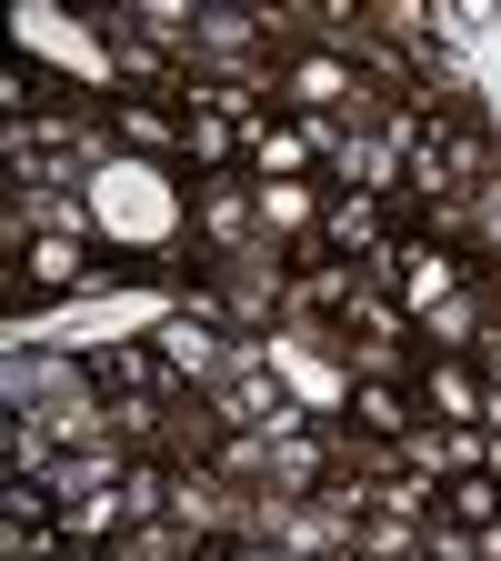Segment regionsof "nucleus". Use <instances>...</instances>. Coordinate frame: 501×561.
Masks as SVG:
<instances>
[{
  "label": "nucleus",
  "mask_w": 501,
  "mask_h": 561,
  "mask_svg": "<svg viewBox=\"0 0 501 561\" xmlns=\"http://www.w3.org/2000/svg\"><path fill=\"white\" fill-rule=\"evenodd\" d=\"M201 401H210L221 432H292V391H281V371H261V362H241L221 391H201Z\"/></svg>",
  "instance_id": "obj_1"
},
{
  "label": "nucleus",
  "mask_w": 501,
  "mask_h": 561,
  "mask_svg": "<svg viewBox=\"0 0 501 561\" xmlns=\"http://www.w3.org/2000/svg\"><path fill=\"white\" fill-rule=\"evenodd\" d=\"M351 432H362L372 451H401V442L421 432V401H411V381H351Z\"/></svg>",
  "instance_id": "obj_2"
},
{
  "label": "nucleus",
  "mask_w": 501,
  "mask_h": 561,
  "mask_svg": "<svg viewBox=\"0 0 501 561\" xmlns=\"http://www.w3.org/2000/svg\"><path fill=\"white\" fill-rule=\"evenodd\" d=\"M241 140H251V171H261V181H301V171H311V130H301V121L251 111V121H241Z\"/></svg>",
  "instance_id": "obj_3"
},
{
  "label": "nucleus",
  "mask_w": 501,
  "mask_h": 561,
  "mask_svg": "<svg viewBox=\"0 0 501 561\" xmlns=\"http://www.w3.org/2000/svg\"><path fill=\"white\" fill-rule=\"evenodd\" d=\"M421 401H432L442 421H481V411H491L481 371H471V362H432V351H421Z\"/></svg>",
  "instance_id": "obj_4"
},
{
  "label": "nucleus",
  "mask_w": 501,
  "mask_h": 561,
  "mask_svg": "<svg viewBox=\"0 0 501 561\" xmlns=\"http://www.w3.org/2000/svg\"><path fill=\"white\" fill-rule=\"evenodd\" d=\"M111 130H121V140H140V151H181V140H191V121H181V111H161V101H130V91L111 101Z\"/></svg>",
  "instance_id": "obj_5"
},
{
  "label": "nucleus",
  "mask_w": 501,
  "mask_h": 561,
  "mask_svg": "<svg viewBox=\"0 0 501 561\" xmlns=\"http://www.w3.org/2000/svg\"><path fill=\"white\" fill-rule=\"evenodd\" d=\"M442 522L491 531V522H501V481H491V471H452V481H442Z\"/></svg>",
  "instance_id": "obj_6"
},
{
  "label": "nucleus",
  "mask_w": 501,
  "mask_h": 561,
  "mask_svg": "<svg viewBox=\"0 0 501 561\" xmlns=\"http://www.w3.org/2000/svg\"><path fill=\"white\" fill-rule=\"evenodd\" d=\"M471 221H481V231H491V241H481V251H501V181H491V191H471Z\"/></svg>",
  "instance_id": "obj_7"
},
{
  "label": "nucleus",
  "mask_w": 501,
  "mask_h": 561,
  "mask_svg": "<svg viewBox=\"0 0 501 561\" xmlns=\"http://www.w3.org/2000/svg\"><path fill=\"white\" fill-rule=\"evenodd\" d=\"M481 561H501V522H491V531H481Z\"/></svg>",
  "instance_id": "obj_8"
}]
</instances>
